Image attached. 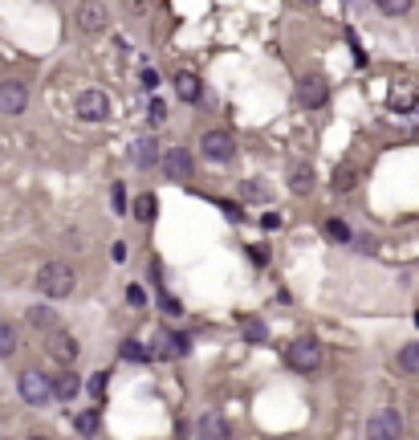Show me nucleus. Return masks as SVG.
<instances>
[{
    "label": "nucleus",
    "mask_w": 419,
    "mask_h": 440,
    "mask_svg": "<svg viewBox=\"0 0 419 440\" xmlns=\"http://www.w3.org/2000/svg\"><path fill=\"white\" fill-rule=\"evenodd\" d=\"M16 388H21V400L33 404V407H41V404L53 400V379L41 375V371H25L21 379H16Z\"/></svg>",
    "instance_id": "7ed1b4c3"
},
{
    "label": "nucleus",
    "mask_w": 419,
    "mask_h": 440,
    "mask_svg": "<svg viewBox=\"0 0 419 440\" xmlns=\"http://www.w3.org/2000/svg\"><path fill=\"white\" fill-rule=\"evenodd\" d=\"M134 216H139V220H143V225H151V220H155V196H139V200H134Z\"/></svg>",
    "instance_id": "b1692460"
},
{
    "label": "nucleus",
    "mask_w": 419,
    "mask_h": 440,
    "mask_svg": "<svg viewBox=\"0 0 419 440\" xmlns=\"http://www.w3.org/2000/svg\"><path fill=\"white\" fill-rule=\"evenodd\" d=\"M37 286H41L45 298H69L74 286H78V277H74V269L65 261H49V265H41V273H37Z\"/></svg>",
    "instance_id": "f257e3e1"
},
{
    "label": "nucleus",
    "mask_w": 419,
    "mask_h": 440,
    "mask_svg": "<svg viewBox=\"0 0 419 440\" xmlns=\"http://www.w3.org/2000/svg\"><path fill=\"white\" fill-rule=\"evenodd\" d=\"M326 98H330V86H326L322 74H309V78H302V86H297V102H302L306 111L326 106Z\"/></svg>",
    "instance_id": "0eeeda50"
},
{
    "label": "nucleus",
    "mask_w": 419,
    "mask_h": 440,
    "mask_svg": "<svg viewBox=\"0 0 419 440\" xmlns=\"http://www.w3.org/2000/svg\"><path fill=\"white\" fill-rule=\"evenodd\" d=\"M176 94L183 98V102H200L204 90H200V78H195L192 69H179V74H176Z\"/></svg>",
    "instance_id": "dca6fc26"
},
{
    "label": "nucleus",
    "mask_w": 419,
    "mask_h": 440,
    "mask_svg": "<svg viewBox=\"0 0 419 440\" xmlns=\"http://www.w3.org/2000/svg\"><path fill=\"white\" fill-rule=\"evenodd\" d=\"M244 196H248V200H260V196H265V188H260L257 179H253V184H248V188H244Z\"/></svg>",
    "instance_id": "72a5a7b5"
},
{
    "label": "nucleus",
    "mask_w": 419,
    "mask_h": 440,
    "mask_svg": "<svg viewBox=\"0 0 419 440\" xmlns=\"http://www.w3.org/2000/svg\"><path fill=\"white\" fill-rule=\"evenodd\" d=\"M29 440H49V436H29Z\"/></svg>",
    "instance_id": "c9c22d12"
},
{
    "label": "nucleus",
    "mask_w": 419,
    "mask_h": 440,
    "mask_svg": "<svg viewBox=\"0 0 419 440\" xmlns=\"http://www.w3.org/2000/svg\"><path fill=\"white\" fill-rule=\"evenodd\" d=\"M241 330L248 342H265L269 339V330H265V322H260L257 314H241Z\"/></svg>",
    "instance_id": "a211bd4d"
},
{
    "label": "nucleus",
    "mask_w": 419,
    "mask_h": 440,
    "mask_svg": "<svg viewBox=\"0 0 419 440\" xmlns=\"http://www.w3.org/2000/svg\"><path fill=\"white\" fill-rule=\"evenodd\" d=\"M130 159L139 163V167H155V163H163V155H159V143L155 139H139V143L130 147Z\"/></svg>",
    "instance_id": "ddd939ff"
},
{
    "label": "nucleus",
    "mask_w": 419,
    "mask_h": 440,
    "mask_svg": "<svg viewBox=\"0 0 419 440\" xmlns=\"http://www.w3.org/2000/svg\"><path fill=\"white\" fill-rule=\"evenodd\" d=\"M74 428H78L81 436H94V432H98V407H90V412H78V416H74Z\"/></svg>",
    "instance_id": "6ab92c4d"
},
{
    "label": "nucleus",
    "mask_w": 419,
    "mask_h": 440,
    "mask_svg": "<svg viewBox=\"0 0 419 440\" xmlns=\"http://www.w3.org/2000/svg\"><path fill=\"white\" fill-rule=\"evenodd\" d=\"M110 114V98L102 94V90H81L78 94V118L86 123H102Z\"/></svg>",
    "instance_id": "6e6552de"
},
{
    "label": "nucleus",
    "mask_w": 419,
    "mask_h": 440,
    "mask_svg": "<svg viewBox=\"0 0 419 440\" xmlns=\"http://www.w3.org/2000/svg\"><path fill=\"white\" fill-rule=\"evenodd\" d=\"M78 339H74V334H65V330H53V334H49V355L57 359V363H74V359H78Z\"/></svg>",
    "instance_id": "9b49d317"
},
{
    "label": "nucleus",
    "mask_w": 419,
    "mask_h": 440,
    "mask_svg": "<svg viewBox=\"0 0 419 440\" xmlns=\"http://www.w3.org/2000/svg\"><path fill=\"white\" fill-rule=\"evenodd\" d=\"M16 351V326L13 322H0V359H8Z\"/></svg>",
    "instance_id": "412c9836"
},
{
    "label": "nucleus",
    "mask_w": 419,
    "mask_h": 440,
    "mask_svg": "<svg viewBox=\"0 0 419 440\" xmlns=\"http://www.w3.org/2000/svg\"><path fill=\"white\" fill-rule=\"evenodd\" d=\"M29 106V90L21 81H0V114H21Z\"/></svg>",
    "instance_id": "1a4fd4ad"
},
{
    "label": "nucleus",
    "mask_w": 419,
    "mask_h": 440,
    "mask_svg": "<svg viewBox=\"0 0 419 440\" xmlns=\"http://www.w3.org/2000/svg\"><path fill=\"white\" fill-rule=\"evenodd\" d=\"M127 298H130V302H134V306H143V302H147V293L139 290V286H130V290H127Z\"/></svg>",
    "instance_id": "473e14b6"
},
{
    "label": "nucleus",
    "mask_w": 419,
    "mask_h": 440,
    "mask_svg": "<svg viewBox=\"0 0 419 440\" xmlns=\"http://www.w3.org/2000/svg\"><path fill=\"white\" fill-rule=\"evenodd\" d=\"M326 232H330L334 241H350V228L342 225V220H326Z\"/></svg>",
    "instance_id": "c85d7f7f"
},
{
    "label": "nucleus",
    "mask_w": 419,
    "mask_h": 440,
    "mask_svg": "<svg viewBox=\"0 0 419 440\" xmlns=\"http://www.w3.org/2000/svg\"><path fill=\"white\" fill-rule=\"evenodd\" d=\"M159 306L167 310V314H179V302L176 298H167V293H159Z\"/></svg>",
    "instance_id": "2f4dec72"
},
{
    "label": "nucleus",
    "mask_w": 419,
    "mask_h": 440,
    "mask_svg": "<svg viewBox=\"0 0 419 440\" xmlns=\"http://www.w3.org/2000/svg\"><path fill=\"white\" fill-rule=\"evenodd\" d=\"M289 188L293 192H309L314 188V167L309 163H293L289 167Z\"/></svg>",
    "instance_id": "f3484780"
},
{
    "label": "nucleus",
    "mask_w": 419,
    "mask_h": 440,
    "mask_svg": "<svg viewBox=\"0 0 419 440\" xmlns=\"http://www.w3.org/2000/svg\"><path fill=\"white\" fill-rule=\"evenodd\" d=\"M200 440H232V428H228V416H220V412H204L200 416Z\"/></svg>",
    "instance_id": "9d476101"
},
{
    "label": "nucleus",
    "mask_w": 419,
    "mask_h": 440,
    "mask_svg": "<svg viewBox=\"0 0 419 440\" xmlns=\"http://www.w3.org/2000/svg\"><path fill=\"white\" fill-rule=\"evenodd\" d=\"M151 123H155V127H159V123H167V106H163L159 98L151 102Z\"/></svg>",
    "instance_id": "c756f323"
},
{
    "label": "nucleus",
    "mask_w": 419,
    "mask_h": 440,
    "mask_svg": "<svg viewBox=\"0 0 419 440\" xmlns=\"http://www.w3.org/2000/svg\"><path fill=\"white\" fill-rule=\"evenodd\" d=\"M391 106H395V111H411V106H415V94H411V90H399V94H391Z\"/></svg>",
    "instance_id": "bb28decb"
},
{
    "label": "nucleus",
    "mask_w": 419,
    "mask_h": 440,
    "mask_svg": "<svg viewBox=\"0 0 419 440\" xmlns=\"http://www.w3.org/2000/svg\"><path fill=\"white\" fill-rule=\"evenodd\" d=\"M200 151H204L212 163H228V159H232V151H236V143H232V135H228V130H204Z\"/></svg>",
    "instance_id": "39448f33"
},
{
    "label": "nucleus",
    "mask_w": 419,
    "mask_h": 440,
    "mask_svg": "<svg viewBox=\"0 0 419 440\" xmlns=\"http://www.w3.org/2000/svg\"><path fill=\"white\" fill-rule=\"evenodd\" d=\"M106 379H110V375H106V371L90 375V383H86V391H90V395H94V400H102V395H106Z\"/></svg>",
    "instance_id": "a878e982"
},
{
    "label": "nucleus",
    "mask_w": 419,
    "mask_h": 440,
    "mask_svg": "<svg viewBox=\"0 0 419 440\" xmlns=\"http://www.w3.org/2000/svg\"><path fill=\"white\" fill-rule=\"evenodd\" d=\"M285 363H289L293 371H318L322 367V346L314 339H297L285 346Z\"/></svg>",
    "instance_id": "f03ea898"
},
{
    "label": "nucleus",
    "mask_w": 419,
    "mask_h": 440,
    "mask_svg": "<svg viewBox=\"0 0 419 440\" xmlns=\"http://www.w3.org/2000/svg\"><path fill=\"white\" fill-rule=\"evenodd\" d=\"M179 355H188V339L171 334V330H159L155 334V359H179Z\"/></svg>",
    "instance_id": "f8f14e48"
},
{
    "label": "nucleus",
    "mask_w": 419,
    "mask_h": 440,
    "mask_svg": "<svg viewBox=\"0 0 419 440\" xmlns=\"http://www.w3.org/2000/svg\"><path fill=\"white\" fill-rule=\"evenodd\" d=\"M122 359H139V363H143V359H147V351H143V342H134V339H127V342H122Z\"/></svg>",
    "instance_id": "cd10ccee"
},
{
    "label": "nucleus",
    "mask_w": 419,
    "mask_h": 440,
    "mask_svg": "<svg viewBox=\"0 0 419 440\" xmlns=\"http://www.w3.org/2000/svg\"><path fill=\"white\" fill-rule=\"evenodd\" d=\"M355 179H358V171L350 167V163H342L338 171H334V188H338V192H350V188H355Z\"/></svg>",
    "instance_id": "5701e85b"
},
{
    "label": "nucleus",
    "mask_w": 419,
    "mask_h": 440,
    "mask_svg": "<svg viewBox=\"0 0 419 440\" xmlns=\"http://www.w3.org/2000/svg\"><path fill=\"white\" fill-rule=\"evenodd\" d=\"M78 391H81V379H78L74 371L53 375V400H65V404H69V400H74Z\"/></svg>",
    "instance_id": "2eb2a0df"
},
{
    "label": "nucleus",
    "mask_w": 419,
    "mask_h": 440,
    "mask_svg": "<svg viewBox=\"0 0 419 440\" xmlns=\"http://www.w3.org/2000/svg\"><path fill=\"white\" fill-rule=\"evenodd\" d=\"M163 171H167L171 179H179V184H188V179L195 176L192 151H183V147H171V151H163Z\"/></svg>",
    "instance_id": "423d86ee"
},
{
    "label": "nucleus",
    "mask_w": 419,
    "mask_h": 440,
    "mask_svg": "<svg viewBox=\"0 0 419 440\" xmlns=\"http://www.w3.org/2000/svg\"><path fill=\"white\" fill-rule=\"evenodd\" d=\"M403 436V416L395 407H383L367 420V440H399Z\"/></svg>",
    "instance_id": "20e7f679"
},
{
    "label": "nucleus",
    "mask_w": 419,
    "mask_h": 440,
    "mask_svg": "<svg viewBox=\"0 0 419 440\" xmlns=\"http://www.w3.org/2000/svg\"><path fill=\"white\" fill-rule=\"evenodd\" d=\"M110 196H114V208H118V212L127 208V192H122V184H114V188H110Z\"/></svg>",
    "instance_id": "7c9ffc66"
},
{
    "label": "nucleus",
    "mask_w": 419,
    "mask_h": 440,
    "mask_svg": "<svg viewBox=\"0 0 419 440\" xmlns=\"http://www.w3.org/2000/svg\"><path fill=\"white\" fill-rule=\"evenodd\" d=\"M260 225H265V228H281V216H277V212H269V216H260Z\"/></svg>",
    "instance_id": "f704fd0d"
},
{
    "label": "nucleus",
    "mask_w": 419,
    "mask_h": 440,
    "mask_svg": "<svg viewBox=\"0 0 419 440\" xmlns=\"http://www.w3.org/2000/svg\"><path fill=\"white\" fill-rule=\"evenodd\" d=\"M106 4H78V25L86 33H94V29H102V25H106Z\"/></svg>",
    "instance_id": "4468645a"
},
{
    "label": "nucleus",
    "mask_w": 419,
    "mask_h": 440,
    "mask_svg": "<svg viewBox=\"0 0 419 440\" xmlns=\"http://www.w3.org/2000/svg\"><path fill=\"white\" fill-rule=\"evenodd\" d=\"M29 326H37V330H49V334H53V310H49V306H33L29 310Z\"/></svg>",
    "instance_id": "aec40b11"
},
{
    "label": "nucleus",
    "mask_w": 419,
    "mask_h": 440,
    "mask_svg": "<svg viewBox=\"0 0 419 440\" xmlns=\"http://www.w3.org/2000/svg\"><path fill=\"white\" fill-rule=\"evenodd\" d=\"M379 13L383 16H403V13H411V4H407V0H383Z\"/></svg>",
    "instance_id": "393cba45"
},
{
    "label": "nucleus",
    "mask_w": 419,
    "mask_h": 440,
    "mask_svg": "<svg viewBox=\"0 0 419 440\" xmlns=\"http://www.w3.org/2000/svg\"><path fill=\"white\" fill-rule=\"evenodd\" d=\"M399 367H403L407 375H419V342H411V346L399 351Z\"/></svg>",
    "instance_id": "4be33fe9"
}]
</instances>
